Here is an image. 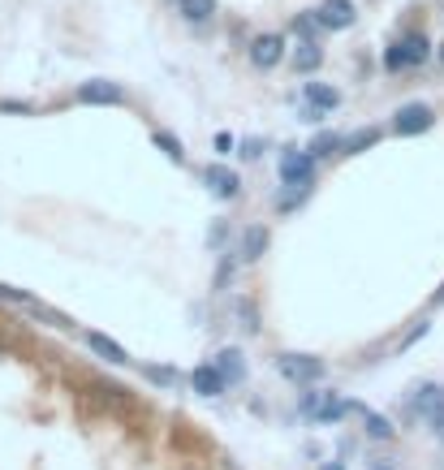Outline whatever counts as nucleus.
I'll return each instance as SVG.
<instances>
[{
	"label": "nucleus",
	"mask_w": 444,
	"mask_h": 470,
	"mask_svg": "<svg viewBox=\"0 0 444 470\" xmlns=\"http://www.w3.org/2000/svg\"><path fill=\"white\" fill-rule=\"evenodd\" d=\"M427 57H432V39L423 31H406L393 48H384V69H393V73L397 69H418Z\"/></svg>",
	"instance_id": "obj_1"
},
{
	"label": "nucleus",
	"mask_w": 444,
	"mask_h": 470,
	"mask_svg": "<svg viewBox=\"0 0 444 470\" xmlns=\"http://www.w3.org/2000/svg\"><path fill=\"white\" fill-rule=\"evenodd\" d=\"M276 375L289 380V384H319L324 380V358L315 354H276Z\"/></svg>",
	"instance_id": "obj_2"
},
{
	"label": "nucleus",
	"mask_w": 444,
	"mask_h": 470,
	"mask_svg": "<svg viewBox=\"0 0 444 470\" xmlns=\"http://www.w3.org/2000/svg\"><path fill=\"white\" fill-rule=\"evenodd\" d=\"M410 410L436 428V436H444V384H418L410 393Z\"/></svg>",
	"instance_id": "obj_3"
},
{
	"label": "nucleus",
	"mask_w": 444,
	"mask_h": 470,
	"mask_svg": "<svg viewBox=\"0 0 444 470\" xmlns=\"http://www.w3.org/2000/svg\"><path fill=\"white\" fill-rule=\"evenodd\" d=\"M315 156L298 151V147H285L280 151V186H315Z\"/></svg>",
	"instance_id": "obj_4"
},
{
	"label": "nucleus",
	"mask_w": 444,
	"mask_h": 470,
	"mask_svg": "<svg viewBox=\"0 0 444 470\" xmlns=\"http://www.w3.org/2000/svg\"><path fill=\"white\" fill-rule=\"evenodd\" d=\"M432 126H436V112H432V104H402V108L393 112V135H402V138L427 135Z\"/></svg>",
	"instance_id": "obj_5"
},
{
	"label": "nucleus",
	"mask_w": 444,
	"mask_h": 470,
	"mask_svg": "<svg viewBox=\"0 0 444 470\" xmlns=\"http://www.w3.org/2000/svg\"><path fill=\"white\" fill-rule=\"evenodd\" d=\"M246 57H250V65L255 69H276L285 61V35L276 31H264L250 39V48H246Z\"/></svg>",
	"instance_id": "obj_6"
},
{
	"label": "nucleus",
	"mask_w": 444,
	"mask_h": 470,
	"mask_svg": "<svg viewBox=\"0 0 444 470\" xmlns=\"http://www.w3.org/2000/svg\"><path fill=\"white\" fill-rule=\"evenodd\" d=\"M315 18H319L324 31H349L354 18H358V9H354V0H319L315 4Z\"/></svg>",
	"instance_id": "obj_7"
},
{
	"label": "nucleus",
	"mask_w": 444,
	"mask_h": 470,
	"mask_svg": "<svg viewBox=\"0 0 444 470\" xmlns=\"http://www.w3.org/2000/svg\"><path fill=\"white\" fill-rule=\"evenodd\" d=\"M73 100L78 104H126V91L117 82H108V78H91V82H82L73 91Z\"/></svg>",
	"instance_id": "obj_8"
},
{
	"label": "nucleus",
	"mask_w": 444,
	"mask_h": 470,
	"mask_svg": "<svg viewBox=\"0 0 444 470\" xmlns=\"http://www.w3.org/2000/svg\"><path fill=\"white\" fill-rule=\"evenodd\" d=\"M190 389H195L199 397H216V393H225V389H229V380L220 375L216 363H199V367L190 371Z\"/></svg>",
	"instance_id": "obj_9"
},
{
	"label": "nucleus",
	"mask_w": 444,
	"mask_h": 470,
	"mask_svg": "<svg viewBox=\"0 0 444 470\" xmlns=\"http://www.w3.org/2000/svg\"><path fill=\"white\" fill-rule=\"evenodd\" d=\"M207 186H211V195H216V199H238L241 177L233 173V168H225V165H207Z\"/></svg>",
	"instance_id": "obj_10"
},
{
	"label": "nucleus",
	"mask_w": 444,
	"mask_h": 470,
	"mask_svg": "<svg viewBox=\"0 0 444 470\" xmlns=\"http://www.w3.org/2000/svg\"><path fill=\"white\" fill-rule=\"evenodd\" d=\"M268 242H272V234L264 229V225H246V234H241V264H259L264 255H268Z\"/></svg>",
	"instance_id": "obj_11"
},
{
	"label": "nucleus",
	"mask_w": 444,
	"mask_h": 470,
	"mask_svg": "<svg viewBox=\"0 0 444 470\" xmlns=\"http://www.w3.org/2000/svg\"><path fill=\"white\" fill-rule=\"evenodd\" d=\"M307 104L310 108H319V112H337L341 108V91L337 87H328V82H307Z\"/></svg>",
	"instance_id": "obj_12"
},
{
	"label": "nucleus",
	"mask_w": 444,
	"mask_h": 470,
	"mask_svg": "<svg viewBox=\"0 0 444 470\" xmlns=\"http://www.w3.org/2000/svg\"><path fill=\"white\" fill-rule=\"evenodd\" d=\"M211 363L220 367V375H225L229 384H238V380H246V358H241V350H233V345H229V350H220V354H216Z\"/></svg>",
	"instance_id": "obj_13"
},
{
	"label": "nucleus",
	"mask_w": 444,
	"mask_h": 470,
	"mask_svg": "<svg viewBox=\"0 0 444 470\" xmlns=\"http://www.w3.org/2000/svg\"><path fill=\"white\" fill-rule=\"evenodd\" d=\"M319 65H324V48H319V39H302L298 52H294V69H298V73H315Z\"/></svg>",
	"instance_id": "obj_14"
},
{
	"label": "nucleus",
	"mask_w": 444,
	"mask_h": 470,
	"mask_svg": "<svg viewBox=\"0 0 444 470\" xmlns=\"http://www.w3.org/2000/svg\"><path fill=\"white\" fill-rule=\"evenodd\" d=\"M177 13L190 22V27H203L216 18V0H177Z\"/></svg>",
	"instance_id": "obj_15"
},
{
	"label": "nucleus",
	"mask_w": 444,
	"mask_h": 470,
	"mask_svg": "<svg viewBox=\"0 0 444 470\" xmlns=\"http://www.w3.org/2000/svg\"><path fill=\"white\" fill-rule=\"evenodd\" d=\"M87 345H91V350H96L100 358H108L112 367H126V363H130V354H126V350H121L117 341H108L103 333H91V336H87Z\"/></svg>",
	"instance_id": "obj_16"
},
{
	"label": "nucleus",
	"mask_w": 444,
	"mask_h": 470,
	"mask_svg": "<svg viewBox=\"0 0 444 470\" xmlns=\"http://www.w3.org/2000/svg\"><path fill=\"white\" fill-rule=\"evenodd\" d=\"M341 143L345 138L341 135H333V130H319V135L310 138V156H315V160H328V156H337V151H341Z\"/></svg>",
	"instance_id": "obj_17"
},
{
	"label": "nucleus",
	"mask_w": 444,
	"mask_h": 470,
	"mask_svg": "<svg viewBox=\"0 0 444 470\" xmlns=\"http://www.w3.org/2000/svg\"><path fill=\"white\" fill-rule=\"evenodd\" d=\"M376 143H379V130L376 126H367V130H354V135L345 138L341 151L345 156H358V151H367V147H376Z\"/></svg>",
	"instance_id": "obj_18"
},
{
	"label": "nucleus",
	"mask_w": 444,
	"mask_h": 470,
	"mask_svg": "<svg viewBox=\"0 0 444 470\" xmlns=\"http://www.w3.org/2000/svg\"><path fill=\"white\" fill-rule=\"evenodd\" d=\"M151 143H156V147L169 156L172 165H186V147H181V138H172L169 130H156V135H151Z\"/></svg>",
	"instance_id": "obj_19"
},
{
	"label": "nucleus",
	"mask_w": 444,
	"mask_h": 470,
	"mask_svg": "<svg viewBox=\"0 0 444 470\" xmlns=\"http://www.w3.org/2000/svg\"><path fill=\"white\" fill-rule=\"evenodd\" d=\"M349 410H363V405H354V402H341V397H328L324 402V410L315 414V423H337V419H345Z\"/></svg>",
	"instance_id": "obj_20"
},
{
	"label": "nucleus",
	"mask_w": 444,
	"mask_h": 470,
	"mask_svg": "<svg viewBox=\"0 0 444 470\" xmlns=\"http://www.w3.org/2000/svg\"><path fill=\"white\" fill-rule=\"evenodd\" d=\"M363 423H367V436H371V440H393V436H397V428H393L384 414H371V410H363Z\"/></svg>",
	"instance_id": "obj_21"
},
{
	"label": "nucleus",
	"mask_w": 444,
	"mask_h": 470,
	"mask_svg": "<svg viewBox=\"0 0 444 470\" xmlns=\"http://www.w3.org/2000/svg\"><path fill=\"white\" fill-rule=\"evenodd\" d=\"M294 31L302 35V39H319V31H324V27H319L315 9H310V13H298V18H294Z\"/></svg>",
	"instance_id": "obj_22"
},
{
	"label": "nucleus",
	"mask_w": 444,
	"mask_h": 470,
	"mask_svg": "<svg viewBox=\"0 0 444 470\" xmlns=\"http://www.w3.org/2000/svg\"><path fill=\"white\" fill-rule=\"evenodd\" d=\"M142 375H147L151 384H165V389H177V371H169V367H142Z\"/></svg>",
	"instance_id": "obj_23"
},
{
	"label": "nucleus",
	"mask_w": 444,
	"mask_h": 470,
	"mask_svg": "<svg viewBox=\"0 0 444 470\" xmlns=\"http://www.w3.org/2000/svg\"><path fill=\"white\" fill-rule=\"evenodd\" d=\"M264 147H268V143H264V138H241V160H259V156H264Z\"/></svg>",
	"instance_id": "obj_24"
},
{
	"label": "nucleus",
	"mask_w": 444,
	"mask_h": 470,
	"mask_svg": "<svg viewBox=\"0 0 444 470\" xmlns=\"http://www.w3.org/2000/svg\"><path fill=\"white\" fill-rule=\"evenodd\" d=\"M324 402H328V393H307V397H302V414H307V419H315V414L324 410Z\"/></svg>",
	"instance_id": "obj_25"
},
{
	"label": "nucleus",
	"mask_w": 444,
	"mask_h": 470,
	"mask_svg": "<svg viewBox=\"0 0 444 470\" xmlns=\"http://www.w3.org/2000/svg\"><path fill=\"white\" fill-rule=\"evenodd\" d=\"M0 298H9V303H31V294H22V289H13V285H0Z\"/></svg>",
	"instance_id": "obj_26"
},
{
	"label": "nucleus",
	"mask_w": 444,
	"mask_h": 470,
	"mask_svg": "<svg viewBox=\"0 0 444 470\" xmlns=\"http://www.w3.org/2000/svg\"><path fill=\"white\" fill-rule=\"evenodd\" d=\"M432 303H436V306H444V285L436 289V298H432Z\"/></svg>",
	"instance_id": "obj_27"
},
{
	"label": "nucleus",
	"mask_w": 444,
	"mask_h": 470,
	"mask_svg": "<svg viewBox=\"0 0 444 470\" xmlns=\"http://www.w3.org/2000/svg\"><path fill=\"white\" fill-rule=\"evenodd\" d=\"M371 470H393V466L388 462H371Z\"/></svg>",
	"instance_id": "obj_28"
},
{
	"label": "nucleus",
	"mask_w": 444,
	"mask_h": 470,
	"mask_svg": "<svg viewBox=\"0 0 444 470\" xmlns=\"http://www.w3.org/2000/svg\"><path fill=\"white\" fill-rule=\"evenodd\" d=\"M324 470H345V466H341V462H328V466H324Z\"/></svg>",
	"instance_id": "obj_29"
},
{
	"label": "nucleus",
	"mask_w": 444,
	"mask_h": 470,
	"mask_svg": "<svg viewBox=\"0 0 444 470\" xmlns=\"http://www.w3.org/2000/svg\"><path fill=\"white\" fill-rule=\"evenodd\" d=\"M440 61H444V48H440Z\"/></svg>",
	"instance_id": "obj_30"
}]
</instances>
